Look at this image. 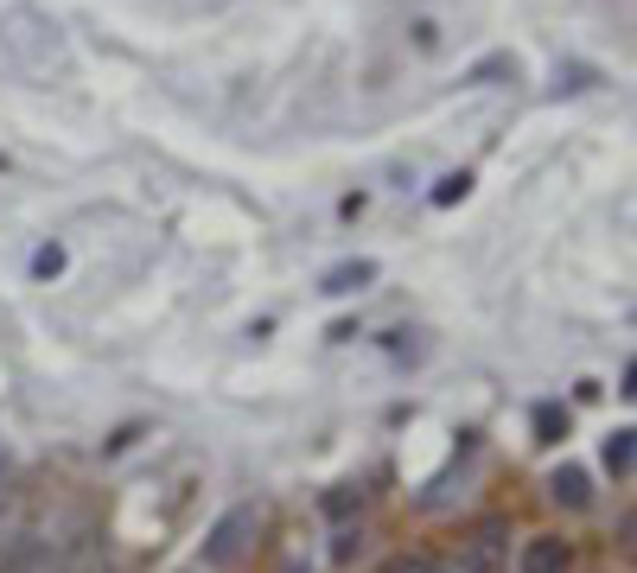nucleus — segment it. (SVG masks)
<instances>
[{"instance_id":"1","label":"nucleus","mask_w":637,"mask_h":573,"mask_svg":"<svg viewBox=\"0 0 637 573\" xmlns=\"http://www.w3.org/2000/svg\"><path fill=\"white\" fill-rule=\"evenodd\" d=\"M255 535H262V510H255V503L223 510L217 523H211V535H204V567H236L255 548Z\"/></svg>"},{"instance_id":"2","label":"nucleus","mask_w":637,"mask_h":573,"mask_svg":"<svg viewBox=\"0 0 637 573\" xmlns=\"http://www.w3.org/2000/svg\"><path fill=\"white\" fill-rule=\"evenodd\" d=\"M567 567H574V548L561 535H529L516 554V573H567Z\"/></svg>"},{"instance_id":"3","label":"nucleus","mask_w":637,"mask_h":573,"mask_svg":"<svg viewBox=\"0 0 637 573\" xmlns=\"http://www.w3.org/2000/svg\"><path fill=\"white\" fill-rule=\"evenodd\" d=\"M548 497L567 503V510H587V503H593V478L580 472V465H555V478H548Z\"/></svg>"},{"instance_id":"4","label":"nucleus","mask_w":637,"mask_h":573,"mask_svg":"<svg viewBox=\"0 0 637 573\" xmlns=\"http://www.w3.org/2000/svg\"><path fill=\"white\" fill-rule=\"evenodd\" d=\"M376 281V262H344V268H332L319 281V293H332V300H344V293H364Z\"/></svg>"},{"instance_id":"5","label":"nucleus","mask_w":637,"mask_h":573,"mask_svg":"<svg viewBox=\"0 0 637 573\" xmlns=\"http://www.w3.org/2000/svg\"><path fill=\"white\" fill-rule=\"evenodd\" d=\"M631 440H637L631 427L606 433V472H612V478H631Z\"/></svg>"},{"instance_id":"6","label":"nucleus","mask_w":637,"mask_h":573,"mask_svg":"<svg viewBox=\"0 0 637 573\" xmlns=\"http://www.w3.org/2000/svg\"><path fill=\"white\" fill-rule=\"evenodd\" d=\"M376 573H434V554H421V548H402V554H389Z\"/></svg>"},{"instance_id":"7","label":"nucleus","mask_w":637,"mask_h":573,"mask_svg":"<svg viewBox=\"0 0 637 573\" xmlns=\"http://www.w3.org/2000/svg\"><path fill=\"white\" fill-rule=\"evenodd\" d=\"M536 433H542V446H555L561 433H567V414L561 408H536Z\"/></svg>"},{"instance_id":"8","label":"nucleus","mask_w":637,"mask_h":573,"mask_svg":"<svg viewBox=\"0 0 637 573\" xmlns=\"http://www.w3.org/2000/svg\"><path fill=\"white\" fill-rule=\"evenodd\" d=\"M466 172H446V179H440V191H434V204H459V198H466Z\"/></svg>"},{"instance_id":"9","label":"nucleus","mask_w":637,"mask_h":573,"mask_svg":"<svg viewBox=\"0 0 637 573\" xmlns=\"http://www.w3.org/2000/svg\"><path fill=\"white\" fill-rule=\"evenodd\" d=\"M58 573H115V567L102 561V554H71V561H64Z\"/></svg>"},{"instance_id":"10","label":"nucleus","mask_w":637,"mask_h":573,"mask_svg":"<svg viewBox=\"0 0 637 573\" xmlns=\"http://www.w3.org/2000/svg\"><path fill=\"white\" fill-rule=\"evenodd\" d=\"M64 268V249H39L32 255V274H58Z\"/></svg>"},{"instance_id":"11","label":"nucleus","mask_w":637,"mask_h":573,"mask_svg":"<svg viewBox=\"0 0 637 573\" xmlns=\"http://www.w3.org/2000/svg\"><path fill=\"white\" fill-rule=\"evenodd\" d=\"M434 573H485V561H472V554H459V561H446V567L434 561Z\"/></svg>"},{"instance_id":"12","label":"nucleus","mask_w":637,"mask_h":573,"mask_svg":"<svg viewBox=\"0 0 637 573\" xmlns=\"http://www.w3.org/2000/svg\"><path fill=\"white\" fill-rule=\"evenodd\" d=\"M26 567H32V548H20V554H13V561L0 567V573H26Z\"/></svg>"}]
</instances>
